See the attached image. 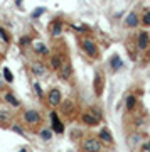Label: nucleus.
I'll list each match as a JSON object with an SVG mask.
<instances>
[{
    "label": "nucleus",
    "mask_w": 150,
    "mask_h": 152,
    "mask_svg": "<svg viewBox=\"0 0 150 152\" xmlns=\"http://www.w3.org/2000/svg\"><path fill=\"white\" fill-rule=\"evenodd\" d=\"M71 73H73V69H71L69 63H64V64L61 66V78H63V80H69Z\"/></svg>",
    "instance_id": "obj_12"
},
{
    "label": "nucleus",
    "mask_w": 150,
    "mask_h": 152,
    "mask_svg": "<svg viewBox=\"0 0 150 152\" xmlns=\"http://www.w3.org/2000/svg\"><path fill=\"white\" fill-rule=\"evenodd\" d=\"M81 49L84 51L86 54L90 56V58H96L98 56V46L95 41H91V39H81Z\"/></svg>",
    "instance_id": "obj_1"
},
{
    "label": "nucleus",
    "mask_w": 150,
    "mask_h": 152,
    "mask_svg": "<svg viewBox=\"0 0 150 152\" xmlns=\"http://www.w3.org/2000/svg\"><path fill=\"white\" fill-rule=\"evenodd\" d=\"M83 149H84V152H100L101 151V142H100V139L88 137L83 142Z\"/></svg>",
    "instance_id": "obj_3"
},
{
    "label": "nucleus",
    "mask_w": 150,
    "mask_h": 152,
    "mask_svg": "<svg viewBox=\"0 0 150 152\" xmlns=\"http://www.w3.org/2000/svg\"><path fill=\"white\" fill-rule=\"evenodd\" d=\"M64 63L66 61L61 54H54L52 58H51V68H52V69H61V66L64 64Z\"/></svg>",
    "instance_id": "obj_11"
},
{
    "label": "nucleus",
    "mask_w": 150,
    "mask_h": 152,
    "mask_svg": "<svg viewBox=\"0 0 150 152\" xmlns=\"http://www.w3.org/2000/svg\"><path fill=\"white\" fill-rule=\"evenodd\" d=\"M44 14V9H37V10H34V14H32V17L36 19V17H39V15H42Z\"/></svg>",
    "instance_id": "obj_26"
},
{
    "label": "nucleus",
    "mask_w": 150,
    "mask_h": 152,
    "mask_svg": "<svg viewBox=\"0 0 150 152\" xmlns=\"http://www.w3.org/2000/svg\"><path fill=\"white\" fill-rule=\"evenodd\" d=\"M34 51L36 53H39V54H49V49L46 48V44H42V42H34Z\"/></svg>",
    "instance_id": "obj_17"
},
{
    "label": "nucleus",
    "mask_w": 150,
    "mask_h": 152,
    "mask_svg": "<svg viewBox=\"0 0 150 152\" xmlns=\"http://www.w3.org/2000/svg\"><path fill=\"white\" fill-rule=\"evenodd\" d=\"M150 44V36L149 32H145V31H142V32L138 34V37H137V46H138V49H147Z\"/></svg>",
    "instance_id": "obj_9"
},
{
    "label": "nucleus",
    "mask_w": 150,
    "mask_h": 152,
    "mask_svg": "<svg viewBox=\"0 0 150 152\" xmlns=\"http://www.w3.org/2000/svg\"><path fill=\"white\" fill-rule=\"evenodd\" d=\"M10 122H12V115L5 110H0V127L4 129H9L10 127Z\"/></svg>",
    "instance_id": "obj_10"
},
{
    "label": "nucleus",
    "mask_w": 150,
    "mask_h": 152,
    "mask_svg": "<svg viewBox=\"0 0 150 152\" xmlns=\"http://www.w3.org/2000/svg\"><path fill=\"white\" fill-rule=\"evenodd\" d=\"M51 122H52V130L56 132V134H63V132H64V125L59 120L56 112H51Z\"/></svg>",
    "instance_id": "obj_8"
},
{
    "label": "nucleus",
    "mask_w": 150,
    "mask_h": 152,
    "mask_svg": "<svg viewBox=\"0 0 150 152\" xmlns=\"http://www.w3.org/2000/svg\"><path fill=\"white\" fill-rule=\"evenodd\" d=\"M61 102H63V95H61V91H59L58 88L49 90V93H47V103L52 105V107H59Z\"/></svg>",
    "instance_id": "obj_5"
},
{
    "label": "nucleus",
    "mask_w": 150,
    "mask_h": 152,
    "mask_svg": "<svg viewBox=\"0 0 150 152\" xmlns=\"http://www.w3.org/2000/svg\"><path fill=\"white\" fill-rule=\"evenodd\" d=\"M110 64H111V69H113V71H118L122 66H123V61L120 59V56L115 54L111 59H110Z\"/></svg>",
    "instance_id": "obj_13"
},
{
    "label": "nucleus",
    "mask_w": 150,
    "mask_h": 152,
    "mask_svg": "<svg viewBox=\"0 0 150 152\" xmlns=\"http://www.w3.org/2000/svg\"><path fill=\"white\" fill-rule=\"evenodd\" d=\"M143 151H145V152H150V142L143 145Z\"/></svg>",
    "instance_id": "obj_28"
},
{
    "label": "nucleus",
    "mask_w": 150,
    "mask_h": 152,
    "mask_svg": "<svg viewBox=\"0 0 150 152\" xmlns=\"http://www.w3.org/2000/svg\"><path fill=\"white\" fill-rule=\"evenodd\" d=\"M98 139H100V140H103V142H106V144H113V137H111V134H110L106 129H103V130L100 132Z\"/></svg>",
    "instance_id": "obj_14"
},
{
    "label": "nucleus",
    "mask_w": 150,
    "mask_h": 152,
    "mask_svg": "<svg viewBox=\"0 0 150 152\" xmlns=\"http://www.w3.org/2000/svg\"><path fill=\"white\" fill-rule=\"evenodd\" d=\"M63 29H64V24H63V20H61V19H54V20L49 24V32H51V36H52V37L61 36V34H63Z\"/></svg>",
    "instance_id": "obj_6"
},
{
    "label": "nucleus",
    "mask_w": 150,
    "mask_h": 152,
    "mask_svg": "<svg viewBox=\"0 0 150 152\" xmlns=\"http://www.w3.org/2000/svg\"><path fill=\"white\" fill-rule=\"evenodd\" d=\"M19 152H27V149H22V151H19Z\"/></svg>",
    "instance_id": "obj_30"
},
{
    "label": "nucleus",
    "mask_w": 150,
    "mask_h": 152,
    "mask_svg": "<svg viewBox=\"0 0 150 152\" xmlns=\"http://www.w3.org/2000/svg\"><path fill=\"white\" fill-rule=\"evenodd\" d=\"M41 139H42V140H51V139H52V132L49 130V129H44V130H41Z\"/></svg>",
    "instance_id": "obj_20"
},
{
    "label": "nucleus",
    "mask_w": 150,
    "mask_h": 152,
    "mask_svg": "<svg viewBox=\"0 0 150 152\" xmlns=\"http://www.w3.org/2000/svg\"><path fill=\"white\" fill-rule=\"evenodd\" d=\"M32 73L36 76H42L44 73H46V68H44L41 63H36V64H32Z\"/></svg>",
    "instance_id": "obj_19"
},
{
    "label": "nucleus",
    "mask_w": 150,
    "mask_h": 152,
    "mask_svg": "<svg viewBox=\"0 0 150 152\" xmlns=\"http://www.w3.org/2000/svg\"><path fill=\"white\" fill-rule=\"evenodd\" d=\"M24 120L27 122V125H37L41 122V113L36 110H29L24 113Z\"/></svg>",
    "instance_id": "obj_7"
},
{
    "label": "nucleus",
    "mask_w": 150,
    "mask_h": 152,
    "mask_svg": "<svg viewBox=\"0 0 150 152\" xmlns=\"http://www.w3.org/2000/svg\"><path fill=\"white\" fill-rule=\"evenodd\" d=\"M0 59H2V54H0Z\"/></svg>",
    "instance_id": "obj_31"
},
{
    "label": "nucleus",
    "mask_w": 150,
    "mask_h": 152,
    "mask_svg": "<svg viewBox=\"0 0 150 152\" xmlns=\"http://www.w3.org/2000/svg\"><path fill=\"white\" fill-rule=\"evenodd\" d=\"M0 37L4 39L5 42H10V36L7 34V31H5V29H4V27H0Z\"/></svg>",
    "instance_id": "obj_21"
},
{
    "label": "nucleus",
    "mask_w": 150,
    "mask_h": 152,
    "mask_svg": "<svg viewBox=\"0 0 150 152\" xmlns=\"http://www.w3.org/2000/svg\"><path fill=\"white\" fill-rule=\"evenodd\" d=\"M125 24H127L128 27H135V26L138 24V17H137V14H135V12L128 14V17H127V20H125Z\"/></svg>",
    "instance_id": "obj_16"
},
{
    "label": "nucleus",
    "mask_w": 150,
    "mask_h": 152,
    "mask_svg": "<svg viewBox=\"0 0 150 152\" xmlns=\"http://www.w3.org/2000/svg\"><path fill=\"white\" fill-rule=\"evenodd\" d=\"M34 90H36V93H37L39 96H42V90H41V85H39V83L34 85Z\"/></svg>",
    "instance_id": "obj_24"
},
{
    "label": "nucleus",
    "mask_w": 150,
    "mask_h": 152,
    "mask_svg": "<svg viewBox=\"0 0 150 152\" xmlns=\"http://www.w3.org/2000/svg\"><path fill=\"white\" fill-rule=\"evenodd\" d=\"M5 102L7 103H10L12 107H20V102H19L12 93H5Z\"/></svg>",
    "instance_id": "obj_18"
},
{
    "label": "nucleus",
    "mask_w": 150,
    "mask_h": 152,
    "mask_svg": "<svg viewBox=\"0 0 150 152\" xmlns=\"http://www.w3.org/2000/svg\"><path fill=\"white\" fill-rule=\"evenodd\" d=\"M125 105H127V110H128V112H132V110L137 107V96H135V95H128V96H127Z\"/></svg>",
    "instance_id": "obj_15"
},
{
    "label": "nucleus",
    "mask_w": 150,
    "mask_h": 152,
    "mask_svg": "<svg viewBox=\"0 0 150 152\" xmlns=\"http://www.w3.org/2000/svg\"><path fill=\"white\" fill-rule=\"evenodd\" d=\"M4 76H5V80H7L9 83L14 80V76H12V73H10V69H9V68H5V69H4Z\"/></svg>",
    "instance_id": "obj_22"
},
{
    "label": "nucleus",
    "mask_w": 150,
    "mask_h": 152,
    "mask_svg": "<svg viewBox=\"0 0 150 152\" xmlns=\"http://www.w3.org/2000/svg\"><path fill=\"white\" fill-rule=\"evenodd\" d=\"M100 118H101V115L98 110H93V112H84V113L81 115V120H83V124L90 125V127H95V125L100 124Z\"/></svg>",
    "instance_id": "obj_2"
},
{
    "label": "nucleus",
    "mask_w": 150,
    "mask_h": 152,
    "mask_svg": "<svg viewBox=\"0 0 150 152\" xmlns=\"http://www.w3.org/2000/svg\"><path fill=\"white\" fill-rule=\"evenodd\" d=\"M29 42H31V37H22L20 39V46H22V48H24L25 44H29Z\"/></svg>",
    "instance_id": "obj_27"
},
{
    "label": "nucleus",
    "mask_w": 150,
    "mask_h": 152,
    "mask_svg": "<svg viewBox=\"0 0 150 152\" xmlns=\"http://www.w3.org/2000/svg\"><path fill=\"white\" fill-rule=\"evenodd\" d=\"M103 86H105L103 73L101 71H96V73H95V80H93V90H95V95H96V96H101L103 95Z\"/></svg>",
    "instance_id": "obj_4"
},
{
    "label": "nucleus",
    "mask_w": 150,
    "mask_h": 152,
    "mask_svg": "<svg viewBox=\"0 0 150 152\" xmlns=\"http://www.w3.org/2000/svg\"><path fill=\"white\" fill-rule=\"evenodd\" d=\"M12 129H14V130H15L17 134H20V135H25V134H24V130H22V129H20V125H14Z\"/></svg>",
    "instance_id": "obj_25"
},
{
    "label": "nucleus",
    "mask_w": 150,
    "mask_h": 152,
    "mask_svg": "<svg viewBox=\"0 0 150 152\" xmlns=\"http://www.w3.org/2000/svg\"><path fill=\"white\" fill-rule=\"evenodd\" d=\"M142 22H143L145 26H149L150 27V12H145L143 17H142Z\"/></svg>",
    "instance_id": "obj_23"
},
{
    "label": "nucleus",
    "mask_w": 150,
    "mask_h": 152,
    "mask_svg": "<svg viewBox=\"0 0 150 152\" xmlns=\"http://www.w3.org/2000/svg\"><path fill=\"white\" fill-rule=\"evenodd\" d=\"M20 2H22V0H17V5H20Z\"/></svg>",
    "instance_id": "obj_29"
}]
</instances>
